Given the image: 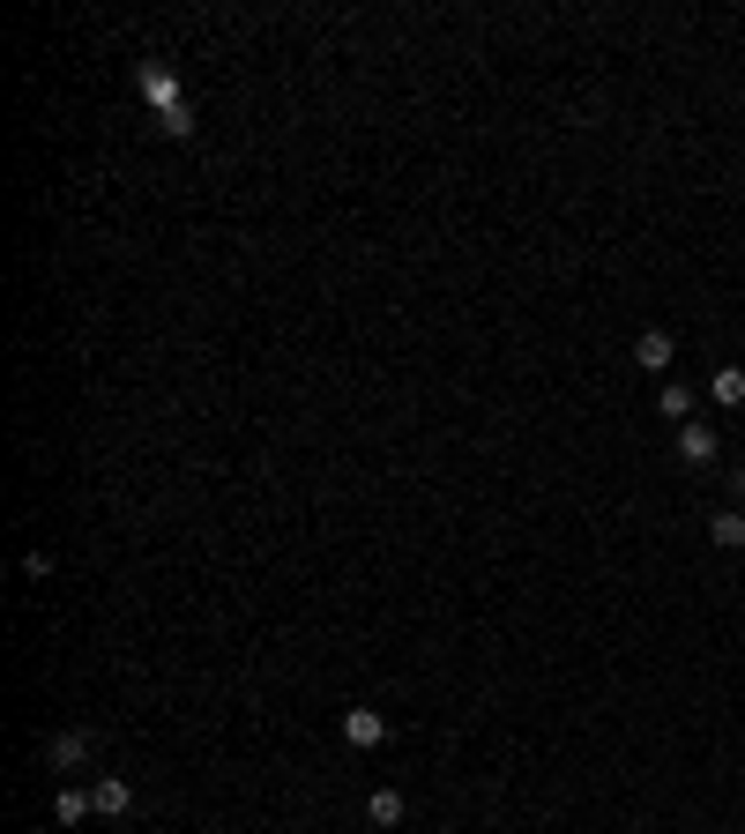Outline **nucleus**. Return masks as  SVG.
I'll return each instance as SVG.
<instances>
[{
    "label": "nucleus",
    "mask_w": 745,
    "mask_h": 834,
    "mask_svg": "<svg viewBox=\"0 0 745 834\" xmlns=\"http://www.w3.org/2000/svg\"><path fill=\"white\" fill-rule=\"evenodd\" d=\"M135 90H142L149 112H172V105H187V98H179V68H172V60H142V68H135Z\"/></svg>",
    "instance_id": "f257e3e1"
},
{
    "label": "nucleus",
    "mask_w": 745,
    "mask_h": 834,
    "mask_svg": "<svg viewBox=\"0 0 745 834\" xmlns=\"http://www.w3.org/2000/svg\"><path fill=\"white\" fill-rule=\"evenodd\" d=\"M82 761H90V731H52L46 737V767L52 775H74Z\"/></svg>",
    "instance_id": "f03ea898"
},
{
    "label": "nucleus",
    "mask_w": 745,
    "mask_h": 834,
    "mask_svg": "<svg viewBox=\"0 0 745 834\" xmlns=\"http://www.w3.org/2000/svg\"><path fill=\"white\" fill-rule=\"evenodd\" d=\"M678 455H686V463L694 469H708L723 455V440H716V425H694V417H686V425H678Z\"/></svg>",
    "instance_id": "7ed1b4c3"
},
{
    "label": "nucleus",
    "mask_w": 745,
    "mask_h": 834,
    "mask_svg": "<svg viewBox=\"0 0 745 834\" xmlns=\"http://www.w3.org/2000/svg\"><path fill=\"white\" fill-rule=\"evenodd\" d=\"M90 805H98V820H120V812L135 805V783H127V775H98V783H90Z\"/></svg>",
    "instance_id": "20e7f679"
},
{
    "label": "nucleus",
    "mask_w": 745,
    "mask_h": 834,
    "mask_svg": "<svg viewBox=\"0 0 745 834\" xmlns=\"http://www.w3.org/2000/svg\"><path fill=\"white\" fill-rule=\"evenodd\" d=\"M388 737V723H380V708H344V745H358V753H372Z\"/></svg>",
    "instance_id": "39448f33"
},
{
    "label": "nucleus",
    "mask_w": 745,
    "mask_h": 834,
    "mask_svg": "<svg viewBox=\"0 0 745 834\" xmlns=\"http://www.w3.org/2000/svg\"><path fill=\"white\" fill-rule=\"evenodd\" d=\"M634 358H642V373H670V336L664 328H642V336H634Z\"/></svg>",
    "instance_id": "423d86ee"
},
{
    "label": "nucleus",
    "mask_w": 745,
    "mask_h": 834,
    "mask_svg": "<svg viewBox=\"0 0 745 834\" xmlns=\"http://www.w3.org/2000/svg\"><path fill=\"white\" fill-rule=\"evenodd\" d=\"M708 544H723V552H745V507H723V515L708 522Z\"/></svg>",
    "instance_id": "0eeeda50"
},
{
    "label": "nucleus",
    "mask_w": 745,
    "mask_h": 834,
    "mask_svg": "<svg viewBox=\"0 0 745 834\" xmlns=\"http://www.w3.org/2000/svg\"><path fill=\"white\" fill-rule=\"evenodd\" d=\"M708 395H716L723 410H738V403H745V366H723L716 380H708Z\"/></svg>",
    "instance_id": "6e6552de"
},
{
    "label": "nucleus",
    "mask_w": 745,
    "mask_h": 834,
    "mask_svg": "<svg viewBox=\"0 0 745 834\" xmlns=\"http://www.w3.org/2000/svg\"><path fill=\"white\" fill-rule=\"evenodd\" d=\"M90 790H60V797H52V820H60V827H74V820H90Z\"/></svg>",
    "instance_id": "1a4fd4ad"
},
{
    "label": "nucleus",
    "mask_w": 745,
    "mask_h": 834,
    "mask_svg": "<svg viewBox=\"0 0 745 834\" xmlns=\"http://www.w3.org/2000/svg\"><path fill=\"white\" fill-rule=\"evenodd\" d=\"M372 827H403V790H372Z\"/></svg>",
    "instance_id": "9d476101"
},
{
    "label": "nucleus",
    "mask_w": 745,
    "mask_h": 834,
    "mask_svg": "<svg viewBox=\"0 0 745 834\" xmlns=\"http://www.w3.org/2000/svg\"><path fill=\"white\" fill-rule=\"evenodd\" d=\"M157 127H165L172 142H187V135H195V105H172V112H157Z\"/></svg>",
    "instance_id": "9b49d317"
},
{
    "label": "nucleus",
    "mask_w": 745,
    "mask_h": 834,
    "mask_svg": "<svg viewBox=\"0 0 745 834\" xmlns=\"http://www.w3.org/2000/svg\"><path fill=\"white\" fill-rule=\"evenodd\" d=\"M656 410H664V417H686V410H694V388H678V380H664V395H656Z\"/></svg>",
    "instance_id": "f8f14e48"
}]
</instances>
